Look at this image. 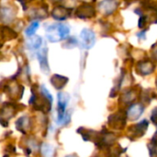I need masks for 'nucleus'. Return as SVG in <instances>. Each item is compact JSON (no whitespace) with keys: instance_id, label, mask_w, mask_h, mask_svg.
I'll use <instances>...</instances> for the list:
<instances>
[{"instance_id":"obj_5","label":"nucleus","mask_w":157,"mask_h":157,"mask_svg":"<svg viewBox=\"0 0 157 157\" xmlns=\"http://www.w3.org/2000/svg\"><path fill=\"white\" fill-rule=\"evenodd\" d=\"M80 39H81V44L82 48L86 50L93 48L96 43L95 33L93 30H90V29H83L81 32Z\"/></svg>"},{"instance_id":"obj_4","label":"nucleus","mask_w":157,"mask_h":157,"mask_svg":"<svg viewBox=\"0 0 157 157\" xmlns=\"http://www.w3.org/2000/svg\"><path fill=\"white\" fill-rule=\"evenodd\" d=\"M149 127V121L147 119H143L142 121L131 125L128 128V136L129 139L134 140V139H139L140 137H142L147 128Z\"/></svg>"},{"instance_id":"obj_14","label":"nucleus","mask_w":157,"mask_h":157,"mask_svg":"<svg viewBox=\"0 0 157 157\" xmlns=\"http://www.w3.org/2000/svg\"><path fill=\"white\" fill-rule=\"evenodd\" d=\"M30 126H31V122H30V118L28 117H21L16 122L17 129L19 131L22 132L23 134H26L27 129H29Z\"/></svg>"},{"instance_id":"obj_21","label":"nucleus","mask_w":157,"mask_h":157,"mask_svg":"<svg viewBox=\"0 0 157 157\" xmlns=\"http://www.w3.org/2000/svg\"><path fill=\"white\" fill-rule=\"evenodd\" d=\"M151 121L157 127V107H155L151 114Z\"/></svg>"},{"instance_id":"obj_24","label":"nucleus","mask_w":157,"mask_h":157,"mask_svg":"<svg viewBox=\"0 0 157 157\" xmlns=\"http://www.w3.org/2000/svg\"><path fill=\"white\" fill-rule=\"evenodd\" d=\"M4 157H9V155H8V154H6V155H4Z\"/></svg>"},{"instance_id":"obj_16","label":"nucleus","mask_w":157,"mask_h":157,"mask_svg":"<svg viewBox=\"0 0 157 157\" xmlns=\"http://www.w3.org/2000/svg\"><path fill=\"white\" fill-rule=\"evenodd\" d=\"M42 43H43V40L40 36H35L33 38H31L27 44L28 45V48L32 49V50H36L38 48L41 47L42 45Z\"/></svg>"},{"instance_id":"obj_2","label":"nucleus","mask_w":157,"mask_h":157,"mask_svg":"<svg viewBox=\"0 0 157 157\" xmlns=\"http://www.w3.org/2000/svg\"><path fill=\"white\" fill-rule=\"evenodd\" d=\"M69 94L67 93H58L57 94V119L58 125H67L70 122V113L67 112V107L69 102Z\"/></svg>"},{"instance_id":"obj_9","label":"nucleus","mask_w":157,"mask_h":157,"mask_svg":"<svg viewBox=\"0 0 157 157\" xmlns=\"http://www.w3.org/2000/svg\"><path fill=\"white\" fill-rule=\"evenodd\" d=\"M126 112H127L128 119H129L131 121L138 120L144 112V105L142 104H139V103L134 104L133 103L130 105H128Z\"/></svg>"},{"instance_id":"obj_1","label":"nucleus","mask_w":157,"mask_h":157,"mask_svg":"<svg viewBox=\"0 0 157 157\" xmlns=\"http://www.w3.org/2000/svg\"><path fill=\"white\" fill-rule=\"evenodd\" d=\"M70 33V27L65 23H55L46 28L45 35L49 42L57 43L67 39Z\"/></svg>"},{"instance_id":"obj_7","label":"nucleus","mask_w":157,"mask_h":157,"mask_svg":"<svg viewBox=\"0 0 157 157\" xmlns=\"http://www.w3.org/2000/svg\"><path fill=\"white\" fill-rule=\"evenodd\" d=\"M95 13H96V10L92 4L83 3L80 7H78V9L76 10L75 15H76V17L80 18V19L86 20V19L94 18L95 16Z\"/></svg>"},{"instance_id":"obj_20","label":"nucleus","mask_w":157,"mask_h":157,"mask_svg":"<svg viewBox=\"0 0 157 157\" xmlns=\"http://www.w3.org/2000/svg\"><path fill=\"white\" fill-rule=\"evenodd\" d=\"M147 23H148V17L146 15H141L139 20V24H138L139 28L143 29L147 25Z\"/></svg>"},{"instance_id":"obj_22","label":"nucleus","mask_w":157,"mask_h":157,"mask_svg":"<svg viewBox=\"0 0 157 157\" xmlns=\"http://www.w3.org/2000/svg\"><path fill=\"white\" fill-rule=\"evenodd\" d=\"M146 33H147V30H141L140 33H137V36L140 40H145L146 39Z\"/></svg>"},{"instance_id":"obj_19","label":"nucleus","mask_w":157,"mask_h":157,"mask_svg":"<svg viewBox=\"0 0 157 157\" xmlns=\"http://www.w3.org/2000/svg\"><path fill=\"white\" fill-rule=\"evenodd\" d=\"M78 42L76 38L70 37V38H67V40L64 45H66V47H67V48H74L78 45Z\"/></svg>"},{"instance_id":"obj_17","label":"nucleus","mask_w":157,"mask_h":157,"mask_svg":"<svg viewBox=\"0 0 157 157\" xmlns=\"http://www.w3.org/2000/svg\"><path fill=\"white\" fill-rule=\"evenodd\" d=\"M41 151H42V154L44 157H51L53 155L54 149H53V147L51 145H49L47 143H44L41 146Z\"/></svg>"},{"instance_id":"obj_12","label":"nucleus","mask_w":157,"mask_h":157,"mask_svg":"<svg viewBox=\"0 0 157 157\" xmlns=\"http://www.w3.org/2000/svg\"><path fill=\"white\" fill-rule=\"evenodd\" d=\"M47 48H43L41 51H39V53L37 54V57L40 63V67H41V70L44 73H49L50 68H49V64H48V60H47Z\"/></svg>"},{"instance_id":"obj_11","label":"nucleus","mask_w":157,"mask_h":157,"mask_svg":"<svg viewBox=\"0 0 157 157\" xmlns=\"http://www.w3.org/2000/svg\"><path fill=\"white\" fill-rule=\"evenodd\" d=\"M70 14H71V10L62 6L55 8L52 11V17L57 21H65L70 16Z\"/></svg>"},{"instance_id":"obj_10","label":"nucleus","mask_w":157,"mask_h":157,"mask_svg":"<svg viewBox=\"0 0 157 157\" xmlns=\"http://www.w3.org/2000/svg\"><path fill=\"white\" fill-rule=\"evenodd\" d=\"M137 97V93L135 91V89H127L125 90L119 98V102L121 104H123L124 105H130L131 104H133L134 100Z\"/></svg>"},{"instance_id":"obj_8","label":"nucleus","mask_w":157,"mask_h":157,"mask_svg":"<svg viewBox=\"0 0 157 157\" xmlns=\"http://www.w3.org/2000/svg\"><path fill=\"white\" fill-rule=\"evenodd\" d=\"M155 69V64L152 60L144 59L138 62L136 66L137 72L141 76H149L151 75Z\"/></svg>"},{"instance_id":"obj_3","label":"nucleus","mask_w":157,"mask_h":157,"mask_svg":"<svg viewBox=\"0 0 157 157\" xmlns=\"http://www.w3.org/2000/svg\"><path fill=\"white\" fill-rule=\"evenodd\" d=\"M128 119L127 112L120 110L115 114H112L108 117V125L114 129H123L126 126Z\"/></svg>"},{"instance_id":"obj_13","label":"nucleus","mask_w":157,"mask_h":157,"mask_svg":"<svg viewBox=\"0 0 157 157\" xmlns=\"http://www.w3.org/2000/svg\"><path fill=\"white\" fill-rule=\"evenodd\" d=\"M68 78L65 76H61L58 74H55L51 78V83L56 90H62L67 83Z\"/></svg>"},{"instance_id":"obj_18","label":"nucleus","mask_w":157,"mask_h":157,"mask_svg":"<svg viewBox=\"0 0 157 157\" xmlns=\"http://www.w3.org/2000/svg\"><path fill=\"white\" fill-rule=\"evenodd\" d=\"M38 28H39V22H38V21H33V22L31 23V25L26 29V32H25L26 35L29 36V37L33 36V35L35 33V32H36V30H37Z\"/></svg>"},{"instance_id":"obj_25","label":"nucleus","mask_w":157,"mask_h":157,"mask_svg":"<svg viewBox=\"0 0 157 157\" xmlns=\"http://www.w3.org/2000/svg\"><path fill=\"white\" fill-rule=\"evenodd\" d=\"M155 83H156V86H157V78H156V81H155Z\"/></svg>"},{"instance_id":"obj_6","label":"nucleus","mask_w":157,"mask_h":157,"mask_svg":"<svg viewBox=\"0 0 157 157\" xmlns=\"http://www.w3.org/2000/svg\"><path fill=\"white\" fill-rule=\"evenodd\" d=\"M118 6V0H102L98 4V10L104 16H110L117 11Z\"/></svg>"},{"instance_id":"obj_23","label":"nucleus","mask_w":157,"mask_h":157,"mask_svg":"<svg viewBox=\"0 0 157 157\" xmlns=\"http://www.w3.org/2000/svg\"><path fill=\"white\" fill-rule=\"evenodd\" d=\"M151 144H152L153 146H155L156 148H157V131L154 133V135L152 136V138H151V142H150Z\"/></svg>"},{"instance_id":"obj_15","label":"nucleus","mask_w":157,"mask_h":157,"mask_svg":"<svg viewBox=\"0 0 157 157\" xmlns=\"http://www.w3.org/2000/svg\"><path fill=\"white\" fill-rule=\"evenodd\" d=\"M108 152H107V157H120V155L125 152L127 151V149H123L121 146H116V147H110L107 149Z\"/></svg>"},{"instance_id":"obj_26","label":"nucleus","mask_w":157,"mask_h":157,"mask_svg":"<svg viewBox=\"0 0 157 157\" xmlns=\"http://www.w3.org/2000/svg\"><path fill=\"white\" fill-rule=\"evenodd\" d=\"M56 1H60V0H56Z\"/></svg>"}]
</instances>
